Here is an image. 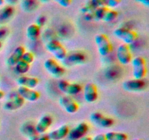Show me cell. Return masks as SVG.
Returning a JSON list of instances; mask_svg holds the SVG:
<instances>
[{
	"label": "cell",
	"instance_id": "1",
	"mask_svg": "<svg viewBox=\"0 0 149 140\" xmlns=\"http://www.w3.org/2000/svg\"><path fill=\"white\" fill-rule=\"evenodd\" d=\"M113 35L126 45L133 44L138 38L136 32L126 27H119L113 31Z\"/></svg>",
	"mask_w": 149,
	"mask_h": 140
},
{
	"label": "cell",
	"instance_id": "2",
	"mask_svg": "<svg viewBox=\"0 0 149 140\" xmlns=\"http://www.w3.org/2000/svg\"><path fill=\"white\" fill-rule=\"evenodd\" d=\"M45 48L50 52L56 60L62 61L67 55V50L65 47L56 39H51L45 45Z\"/></svg>",
	"mask_w": 149,
	"mask_h": 140
},
{
	"label": "cell",
	"instance_id": "3",
	"mask_svg": "<svg viewBox=\"0 0 149 140\" xmlns=\"http://www.w3.org/2000/svg\"><path fill=\"white\" fill-rule=\"evenodd\" d=\"M132 76L135 79H144L147 74L146 60L142 56L132 58Z\"/></svg>",
	"mask_w": 149,
	"mask_h": 140
},
{
	"label": "cell",
	"instance_id": "4",
	"mask_svg": "<svg viewBox=\"0 0 149 140\" xmlns=\"http://www.w3.org/2000/svg\"><path fill=\"white\" fill-rule=\"evenodd\" d=\"M95 42L97 45L99 54L102 56H106L112 51V44L109 36L105 34H99L95 37Z\"/></svg>",
	"mask_w": 149,
	"mask_h": 140
},
{
	"label": "cell",
	"instance_id": "5",
	"mask_svg": "<svg viewBox=\"0 0 149 140\" xmlns=\"http://www.w3.org/2000/svg\"><path fill=\"white\" fill-rule=\"evenodd\" d=\"M44 67L50 75L55 78H61L65 72V68L54 58H47L44 63Z\"/></svg>",
	"mask_w": 149,
	"mask_h": 140
},
{
	"label": "cell",
	"instance_id": "6",
	"mask_svg": "<svg viewBox=\"0 0 149 140\" xmlns=\"http://www.w3.org/2000/svg\"><path fill=\"white\" fill-rule=\"evenodd\" d=\"M87 56L85 54L81 51H73L67 52L66 56L62 61L63 64L65 66L71 67L74 66L83 64L86 62Z\"/></svg>",
	"mask_w": 149,
	"mask_h": 140
},
{
	"label": "cell",
	"instance_id": "7",
	"mask_svg": "<svg viewBox=\"0 0 149 140\" xmlns=\"http://www.w3.org/2000/svg\"><path fill=\"white\" fill-rule=\"evenodd\" d=\"M90 120L95 125L100 128H111L114 124V120L113 118L98 112L92 113L90 116Z\"/></svg>",
	"mask_w": 149,
	"mask_h": 140
},
{
	"label": "cell",
	"instance_id": "8",
	"mask_svg": "<svg viewBox=\"0 0 149 140\" xmlns=\"http://www.w3.org/2000/svg\"><path fill=\"white\" fill-rule=\"evenodd\" d=\"M147 82L144 79H131L126 80L122 84V87L125 90L131 93L141 92L147 88Z\"/></svg>",
	"mask_w": 149,
	"mask_h": 140
},
{
	"label": "cell",
	"instance_id": "9",
	"mask_svg": "<svg viewBox=\"0 0 149 140\" xmlns=\"http://www.w3.org/2000/svg\"><path fill=\"white\" fill-rule=\"evenodd\" d=\"M58 88L66 96H75L81 93L82 86L77 83H70L67 80H61L58 83Z\"/></svg>",
	"mask_w": 149,
	"mask_h": 140
},
{
	"label": "cell",
	"instance_id": "10",
	"mask_svg": "<svg viewBox=\"0 0 149 140\" xmlns=\"http://www.w3.org/2000/svg\"><path fill=\"white\" fill-rule=\"evenodd\" d=\"M116 58L122 65L130 64L132 60V53L130 45L121 44L116 50Z\"/></svg>",
	"mask_w": 149,
	"mask_h": 140
},
{
	"label": "cell",
	"instance_id": "11",
	"mask_svg": "<svg viewBox=\"0 0 149 140\" xmlns=\"http://www.w3.org/2000/svg\"><path fill=\"white\" fill-rule=\"evenodd\" d=\"M90 131V125L85 122H81L77 124L74 128L70 130L68 133V138L70 140H79L87 136Z\"/></svg>",
	"mask_w": 149,
	"mask_h": 140
},
{
	"label": "cell",
	"instance_id": "12",
	"mask_svg": "<svg viewBox=\"0 0 149 140\" xmlns=\"http://www.w3.org/2000/svg\"><path fill=\"white\" fill-rule=\"evenodd\" d=\"M59 104L68 114L77 113L79 109L78 103L70 96H61L59 99Z\"/></svg>",
	"mask_w": 149,
	"mask_h": 140
},
{
	"label": "cell",
	"instance_id": "13",
	"mask_svg": "<svg viewBox=\"0 0 149 140\" xmlns=\"http://www.w3.org/2000/svg\"><path fill=\"white\" fill-rule=\"evenodd\" d=\"M84 99L87 103H94L97 100L99 96L98 90L95 84L93 83H87L84 88Z\"/></svg>",
	"mask_w": 149,
	"mask_h": 140
},
{
	"label": "cell",
	"instance_id": "14",
	"mask_svg": "<svg viewBox=\"0 0 149 140\" xmlns=\"http://www.w3.org/2000/svg\"><path fill=\"white\" fill-rule=\"evenodd\" d=\"M17 92L25 101L29 102H35L40 98V93L34 89L19 86Z\"/></svg>",
	"mask_w": 149,
	"mask_h": 140
},
{
	"label": "cell",
	"instance_id": "15",
	"mask_svg": "<svg viewBox=\"0 0 149 140\" xmlns=\"http://www.w3.org/2000/svg\"><path fill=\"white\" fill-rule=\"evenodd\" d=\"M53 123V119L49 115H44L39 118L37 123L35 125V131L38 134H44L48 131Z\"/></svg>",
	"mask_w": 149,
	"mask_h": 140
},
{
	"label": "cell",
	"instance_id": "16",
	"mask_svg": "<svg viewBox=\"0 0 149 140\" xmlns=\"http://www.w3.org/2000/svg\"><path fill=\"white\" fill-rule=\"evenodd\" d=\"M26 101L17 93L4 104V109L7 111H15L24 105Z\"/></svg>",
	"mask_w": 149,
	"mask_h": 140
},
{
	"label": "cell",
	"instance_id": "17",
	"mask_svg": "<svg viewBox=\"0 0 149 140\" xmlns=\"http://www.w3.org/2000/svg\"><path fill=\"white\" fill-rule=\"evenodd\" d=\"M69 131V126L66 124H64L56 129L50 131L47 136L50 140H62L68 136Z\"/></svg>",
	"mask_w": 149,
	"mask_h": 140
},
{
	"label": "cell",
	"instance_id": "18",
	"mask_svg": "<svg viewBox=\"0 0 149 140\" xmlns=\"http://www.w3.org/2000/svg\"><path fill=\"white\" fill-rule=\"evenodd\" d=\"M17 83L19 86L34 89L39 85V80L37 77L21 75L17 79Z\"/></svg>",
	"mask_w": 149,
	"mask_h": 140
},
{
	"label": "cell",
	"instance_id": "19",
	"mask_svg": "<svg viewBox=\"0 0 149 140\" xmlns=\"http://www.w3.org/2000/svg\"><path fill=\"white\" fill-rule=\"evenodd\" d=\"M25 52H26V49L24 47L21 45L17 46L7 58V64L10 66H15L16 64L22 59V57Z\"/></svg>",
	"mask_w": 149,
	"mask_h": 140
},
{
	"label": "cell",
	"instance_id": "20",
	"mask_svg": "<svg viewBox=\"0 0 149 140\" xmlns=\"http://www.w3.org/2000/svg\"><path fill=\"white\" fill-rule=\"evenodd\" d=\"M105 6V0H88L81 9V13L85 15L92 13L97 8ZM106 7V6H105Z\"/></svg>",
	"mask_w": 149,
	"mask_h": 140
},
{
	"label": "cell",
	"instance_id": "21",
	"mask_svg": "<svg viewBox=\"0 0 149 140\" xmlns=\"http://www.w3.org/2000/svg\"><path fill=\"white\" fill-rule=\"evenodd\" d=\"M26 34L29 40L36 41L41 35V27L36 23H32L27 27Z\"/></svg>",
	"mask_w": 149,
	"mask_h": 140
},
{
	"label": "cell",
	"instance_id": "22",
	"mask_svg": "<svg viewBox=\"0 0 149 140\" xmlns=\"http://www.w3.org/2000/svg\"><path fill=\"white\" fill-rule=\"evenodd\" d=\"M15 13V8L13 6L7 5L0 10V24H4L12 18Z\"/></svg>",
	"mask_w": 149,
	"mask_h": 140
},
{
	"label": "cell",
	"instance_id": "23",
	"mask_svg": "<svg viewBox=\"0 0 149 140\" xmlns=\"http://www.w3.org/2000/svg\"><path fill=\"white\" fill-rule=\"evenodd\" d=\"M106 140H128V135L126 133L118 131H109L105 134Z\"/></svg>",
	"mask_w": 149,
	"mask_h": 140
},
{
	"label": "cell",
	"instance_id": "24",
	"mask_svg": "<svg viewBox=\"0 0 149 140\" xmlns=\"http://www.w3.org/2000/svg\"><path fill=\"white\" fill-rule=\"evenodd\" d=\"M30 64L21 59L16 64V65L15 66V69L18 74L23 75V74H26L29 71V70L30 69Z\"/></svg>",
	"mask_w": 149,
	"mask_h": 140
},
{
	"label": "cell",
	"instance_id": "25",
	"mask_svg": "<svg viewBox=\"0 0 149 140\" xmlns=\"http://www.w3.org/2000/svg\"><path fill=\"white\" fill-rule=\"evenodd\" d=\"M38 2L37 0H22V7L25 11L31 13L37 7Z\"/></svg>",
	"mask_w": 149,
	"mask_h": 140
},
{
	"label": "cell",
	"instance_id": "26",
	"mask_svg": "<svg viewBox=\"0 0 149 140\" xmlns=\"http://www.w3.org/2000/svg\"><path fill=\"white\" fill-rule=\"evenodd\" d=\"M118 15H119V13L116 10H113V9H109L105 14L103 21L107 22V23L113 22V20L117 18Z\"/></svg>",
	"mask_w": 149,
	"mask_h": 140
},
{
	"label": "cell",
	"instance_id": "27",
	"mask_svg": "<svg viewBox=\"0 0 149 140\" xmlns=\"http://www.w3.org/2000/svg\"><path fill=\"white\" fill-rule=\"evenodd\" d=\"M22 60H23L24 61L27 62L28 64H31L34 61V55L33 54V52H29V51H27V52H25L23 53V57H22Z\"/></svg>",
	"mask_w": 149,
	"mask_h": 140
},
{
	"label": "cell",
	"instance_id": "28",
	"mask_svg": "<svg viewBox=\"0 0 149 140\" xmlns=\"http://www.w3.org/2000/svg\"><path fill=\"white\" fill-rule=\"evenodd\" d=\"M121 3V0H105V6L109 9H113L118 7Z\"/></svg>",
	"mask_w": 149,
	"mask_h": 140
},
{
	"label": "cell",
	"instance_id": "29",
	"mask_svg": "<svg viewBox=\"0 0 149 140\" xmlns=\"http://www.w3.org/2000/svg\"><path fill=\"white\" fill-rule=\"evenodd\" d=\"M63 7H68L72 3V0H52Z\"/></svg>",
	"mask_w": 149,
	"mask_h": 140
},
{
	"label": "cell",
	"instance_id": "30",
	"mask_svg": "<svg viewBox=\"0 0 149 140\" xmlns=\"http://www.w3.org/2000/svg\"><path fill=\"white\" fill-rule=\"evenodd\" d=\"M45 23H46V17L44 15H40L36 19V24H37L38 26L42 27V26L45 25Z\"/></svg>",
	"mask_w": 149,
	"mask_h": 140
},
{
	"label": "cell",
	"instance_id": "31",
	"mask_svg": "<svg viewBox=\"0 0 149 140\" xmlns=\"http://www.w3.org/2000/svg\"><path fill=\"white\" fill-rule=\"evenodd\" d=\"M92 140H106V138L105 134H99L95 136L93 138H92Z\"/></svg>",
	"mask_w": 149,
	"mask_h": 140
},
{
	"label": "cell",
	"instance_id": "32",
	"mask_svg": "<svg viewBox=\"0 0 149 140\" xmlns=\"http://www.w3.org/2000/svg\"><path fill=\"white\" fill-rule=\"evenodd\" d=\"M137 2H139L140 4H143L145 7H148L149 6V0H135Z\"/></svg>",
	"mask_w": 149,
	"mask_h": 140
},
{
	"label": "cell",
	"instance_id": "33",
	"mask_svg": "<svg viewBox=\"0 0 149 140\" xmlns=\"http://www.w3.org/2000/svg\"><path fill=\"white\" fill-rule=\"evenodd\" d=\"M4 2H7L8 4V5L13 6L17 4L19 0H4Z\"/></svg>",
	"mask_w": 149,
	"mask_h": 140
},
{
	"label": "cell",
	"instance_id": "34",
	"mask_svg": "<svg viewBox=\"0 0 149 140\" xmlns=\"http://www.w3.org/2000/svg\"><path fill=\"white\" fill-rule=\"evenodd\" d=\"M35 140H50V139H49L47 135H42L41 136L36 138Z\"/></svg>",
	"mask_w": 149,
	"mask_h": 140
},
{
	"label": "cell",
	"instance_id": "35",
	"mask_svg": "<svg viewBox=\"0 0 149 140\" xmlns=\"http://www.w3.org/2000/svg\"><path fill=\"white\" fill-rule=\"evenodd\" d=\"M79 140H92V137L90 136H85L83 138L80 139Z\"/></svg>",
	"mask_w": 149,
	"mask_h": 140
},
{
	"label": "cell",
	"instance_id": "36",
	"mask_svg": "<svg viewBox=\"0 0 149 140\" xmlns=\"http://www.w3.org/2000/svg\"><path fill=\"white\" fill-rule=\"evenodd\" d=\"M4 92L0 90V101L4 98Z\"/></svg>",
	"mask_w": 149,
	"mask_h": 140
},
{
	"label": "cell",
	"instance_id": "37",
	"mask_svg": "<svg viewBox=\"0 0 149 140\" xmlns=\"http://www.w3.org/2000/svg\"><path fill=\"white\" fill-rule=\"evenodd\" d=\"M38 1H40V2L42 3H47L48 1H49L50 0H37Z\"/></svg>",
	"mask_w": 149,
	"mask_h": 140
},
{
	"label": "cell",
	"instance_id": "38",
	"mask_svg": "<svg viewBox=\"0 0 149 140\" xmlns=\"http://www.w3.org/2000/svg\"><path fill=\"white\" fill-rule=\"evenodd\" d=\"M4 0H0V6H2L4 4Z\"/></svg>",
	"mask_w": 149,
	"mask_h": 140
},
{
	"label": "cell",
	"instance_id": "39",
	"mask_svg": "<svg viewBox=\"0 0 149 140\" xmlns=\"http://www.w3.org/2000/svg\"><path fill=\"white\" fill-rule=\"evenodd\" d=\"M1 48H2V43H1V42L0 41V50L1 49Z\"/></svg>",
	"mask_w": 149,
	"mask_h": 140
},
{
	"label": "cell",
	"instance_id": "40",
	"mask_svg": "<svg viewBox=\"0 0 149 140\" xmlns=\"http://www.w3.org/2000/svg\"><path fill=\"white\" fill-rule=\"evenodd\" d=\"M132 140H142V139H134Z\"/></svg>",
	"mask_w": 149,
	"mask_h": 140
}]
</instances>
